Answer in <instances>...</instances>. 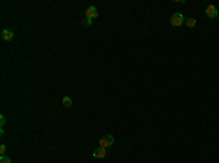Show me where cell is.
Here are the masks:
<instances>
[{"mask_svg": "<svg viewBox=\"0 0 219 163\" xmlns=\"http://www.w3.org/2000/svg\"><path fill=\"white\" fill-rule=\"evenodd\" d=\"M114 144V135L112 134H107V135H102L99 138V147H104V149H108Z\"/></svg>", "mask_w": 219, "mask_h": 163, "instance_id": "obj_1", "label": "cell"}, {"mask_svg": "<svg viewBox=\"0 0 219 163\" xmlns=\"http://www.w3.org/2000/svg\"><path fill=\"white\" fill-rule=\"evenodd\" d=\"M169 23H171L172 26H175V28L181 26V25L184 23V16H183V13H180V12L174 13V15L171 16V19H169Z\"/></svg>", "mask_w": 219, "mask_h": 163, "instance_id": "obj_2", "label": "cell"}, {"mask_svg": "<svg viewBox=\"0 0 219 163\" xmlns=\"http://www.w3.org/2000/svg\"><path fill=\"white\" fill-rule=\"evenodd\" d=\"M219 15L218 9H216V6L213 5H209L208 7H206V16L209 17V19H216Z\"/></svg>", "mask_w": 219, "mask_h": 163, "instance_id": "obj_3", "label": "cell"}, {"mask_svg": "<svg viewBox=\"0 0 219 163\" xmlns=\"http://www.w3.org/2000/svg\"><path fill=\"white\" fill-rule=\"evenodd\" d=\"M85 17H88V19H95L98 17V9H96L95 6H89L86 12H85Z\"/></svg>", "mask_w": 219, "mask_h": 163, "instance_id": "obj_4", "label": "cell"}, {"mask_svg": "<svg viewBox=\"0 0 219 163\" xmlns=\"http://www.w3.org/2000/svg\"><path fill=\"white\" fill-rule=\"evenodd\" d=\"M94 157L95 159H104L105 156H107V149H104V147H98V149H95L94 150Z\"/></svg>", "mask_w": 219, "mask_h": 163, "instance_id": "obj_5", "label": "cell"}, {"mask_svg": "<svg viewBox=\"0 0 219 163\" xmlns=\"http://www.w3.org/2000/svg\"><path fill=\"white\" fill-rule=\"evenodd\" d=\"M15 37V32L10 31V29H3L2 31V40L3 41H12Z\"/></svg>", "mask_w": 219, "mask_h": 163, "instance_id": "obj_6", "label": "cell"}, {"mask_svg": "<svg viewBox=\"0 0 219 163\" xmlns=\"http://www.w3.org/2000/svg\"><path fill=\"white\" fill-rule=\"evenodd\" d=\"M62 102H63V107L64 108H70L72 107V103H73V101H72V98H70V96H64Z\"/></svg>", "mask_w": 219, "mask_h": 163, "instance_id": "obj_7", "label": "cell"}, {"mask_svg": "<svg viewBox=\"0 0 219 163\" xmlns=\"http://www.w3.org/2000/svg\"><path fill=\"white\" fill-rule=\"evenodd\" d=\"M185 25H187L189 28H194V26H196V19H194V17H189V19L185 21Z\"/></svg>", "mask_w": 219, "mask_h": 163, "instance_id": "obj_8", "label": "cell"}, {"mask_svg": "<svg viewBox=\"0 0 219 163\" xmlns=\"http://www.w3.org/2000/svg\"><path fill=\"white\" fill-rule=\"evenodd\" d=\"M5 125H6V117L3 115V114H2V115H0V127L3 128Z\"/></svg>", "mask_w": 219, "mask_h": 163, "instance_id": "obj_9", "label": "cell"}, {"mask_svg": "<svg viewBox=\"0 0 219 163\" xmlns=\"http://www.w3.org/2000/svg\"><path fill=\"white\" fill-rule=\"evenodd\" d=\"M0 163H12V160L7 156H2L0 157Z\"/></svg>", "mask_w": 219, "mask_h": 163, "instance_id": "obj_10", "label": "cell"}, {"mask_svg": "<svg viewBox=\"0 0 219 163\" xmlns=\"http://www.w3.org/2000/svg\"><path fill=\"white\" fill-rule=\"evenodd\" d=\"M83 25H85V26H91V25H92V19L85 17V19H83Z\"/></svg>", "mask_w": 219, "mask_h": 163, "instance_id": "obj_11", "label": "cell"}, {"mask_svg": "<svg viewBox=\"0 0 219 163\" xmlns=\"http://www.w3.org/2000/svg\"><path fill=\"white\" fill-rule=\"evenodd\" d=\"M5 153H6V146L5 144H2V146H0V154L5 156Z\"/></svg>", "mask_w": 219, "mask_h": 163, "instance_id": "obj_12", "label": "cell"}]
</instances>
